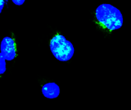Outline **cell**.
I'll return each instance as SVG.
<instances>
[{
	"mask_svg": "<svg viewBox=\"0 0 131 110\" xmlns=\"http://www.w3.org/2000/svg\"><path fill=\"white\" fill-rule=\"evenodd\" d=\"M95 17L99 22L110 31L119 29L123 25V16L118 8L111 4L103 3L95 10Z\"/></svg>",
	"mask_w": 131,
	"mask_h": 110,
	"instance_id": "obj_1",
	"label": "cell"
},
{
	"mask_svg": "<svg viewBox=\"0 0 131 110\" xmlns=\"http://www.w3.org/2000/svg\"><path fill=\"white\" fill-rule=\"evenodd\" d=\"M50 49L53 56L60 61L70 60L75 52L72 43L60 34L56 35L51 40Z\"/></svg>",
	"mask_w": 131,
	"mask_h": 110,
	"instance_id": "obj_2",
	"label": "cell"
},
{
	"mask_svg": "<svg viewBox=\"0 0 131 110\" xmlns=\"http://www.w3.org/2000/svg\"><path fill=\"white\" fill-rule=\"evenodd\" d=\"M7 60H13L16 56L15 42L11 37L6 36L1 42V53Z\"/></svg>",
	"mask_w": 131,
	"mask_h": 110,
	"instance_id": "obj_3",
	"label": "cell"
},
{
	"mask_svg": "<svg viewBox=\"0 0 131 110\" xmlns=\"http://www.w3.org/2000/svg\"><path fill=\"white\" fill-rule=\"evenodd\" d=\"M42 93L47 99H56L60 94V88L56 83H47L42 86Z\"/></svg>",
	"mask_w": 131,
	"mask_h": 110,
	"instance_id": "obj_4",
	"label": "cell"
},
{
	"mask_svg": "<svg viewBox=\"0 0 131 110\" xmlns=\"http://www.w3.org/2000/svg\"><path fill=\"white\" fill-rule=\"evenodd\" d=\"M5 60H7L3 56L0 55V74L3 75V73H5L6 71V63Z\"/></svg>",
	"mask_w": 131,
	"mask_h": 110,
	"instance_id": "obj_5",
	"label": "cell"
},
{
	"mask_svg": "<svg viewBox=\"0 0 131 110\" xmlns=\"http://www.w3.org/2000/svg\"><path fill=\"white\" fill-rule=\"evenodd\" d=\"M13 3H14V4L18 5V6H20V5H23L24 2H25V0H12Z\"/></svg>",
	"mask_w": 131,
	"mask_h": 110,
	"instance_id": "obj_6",
	"label": "cell"
},
{
	"mask_svg": "<svg viewBox=\"0 0 131 110\" xmlns=\"http://www.w3.org/2000/svg\"><path fill=\"white\" fill-rule=\"evenodd\" d=\"M3 6H4V0H0V13H2Z\"/></svg>",
	"mask_w": 131,
	"mask_h": 110,
	"instance_id": "obj_7",
	"label": "cell"
}]
</instances>
